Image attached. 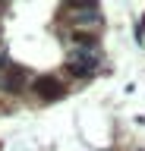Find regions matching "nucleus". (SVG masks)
Wrapping results in <instances>:
<instances>
[{
  "mask_svg": "<svg viewBox=\"0 0 145 151\" xmlns=\"http://www.w3.org/2000/svg\"><path fill=\"white\" fill-rule=\"evenodd\" d=\"M98 60H101V50L98 47H76L73 54H69V66L76 69V73H95L98 69Z\"/></svg>",
  "mask_w": 145,
  "mask_h": 151,
  "instance_id": "1",
  "label": "nucleus"
},
{
  "mask_svg": "<svg viewBox=\"0 0 145 151\" xmlns=\"http://www.w3.org/2000/svg\"><path fill=\"white\" fill-rule=\"evenodd\" d=\"M69 22L76 25V32H82V28H98L104 19H101L98 9H73L69 13Z\"/></svg>",
  "mask_w": 145,
  "mask_h": 151,
  "instance_id": "2",
  "label": "nucleus"
},
{
  "mask_svg": "<svg viewBox=\"0 0 145 151\" xmlns=\"http://www.w3.org/2000/svg\"><path fill=\"white\" fill-rule=\"evenodd\" d=\"M35 94H38L41 101H50V98H60L63 94V85L54 76H41V79H35Z\"/></svg>",
  "mask_w": 145,
  "mask_h": 151,
  "instance_id": "3",
  "label": "nucleus"
},
{
  "mask_svg": "<svg viewBox=\"0 0 145 151\" xmlns=\"http://www.w3.org/2000/svg\"><path fill=\"white\" fill-rule=\"evenodd\" d=\"M22 82H25V76H22V69L10 66V69H6V79H3V88H10V91H16V88H22Z\"/></svg>",
  "mask_w": 145,
  "mask_h": 151,
  "instance_id": "4",
  "label": "nucleus"
},
{
  "mask_svg": "<svg viewBox=\"0 0 145 151\" xmlns=\"http://www.w3.org/2000/svg\"><path fill=\"white\" fill-rule=\"evenodd\" d=\"M73 44L76 47H98V38L95 35H88V32H76V28H73Z\"/></svg>",
  "mask_w": 145,
  "mask_h": 151,
  "instance_id": "5",
  "label": "nucleus"
},
{
  "mask_svg": "<svg viewBox=\"0 0 145 151\" xmlns=\"http://www.w3.org/2000/svg\"><path fill=\"white\" fill-rule=\"evenodd\" d=\"M0 66H6V57H3V54H0Z\"/></svg>",
  "mask_w": 145,
  "mask_h": 151,
  "instance_id": "6",
  "label": "nucleus"
}]
</instances>
